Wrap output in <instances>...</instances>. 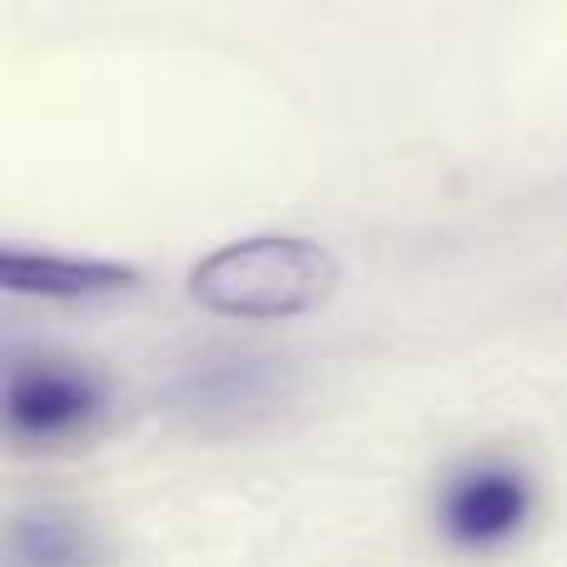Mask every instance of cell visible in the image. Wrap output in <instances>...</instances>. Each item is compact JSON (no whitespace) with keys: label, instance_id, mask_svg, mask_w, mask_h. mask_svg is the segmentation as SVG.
I'll return each mask as SVG.
<instances>
[{"label":"cell","instance_id":"cell-2","mask_svg":"<svg viewBox=\"0 0 567 567\" xmlns=\"http://www.w3.org/2000/svg\"><path fill=\"white\" fill-rule=\"evenodd\" d=\"M105 379L65 353H20L6 369V439L16 453H60L105 419Z\"/></svg>","mask_w":567,"mask_h":567},{"label":"cell","instance_id":"cell-1","mask_svg":"<svg viewBox=\"0 0 567 567\" xmlns=\"http://www.w3.org/2000/svg\"><path fill=\"white\" fill-rule=\"evenodd\" d=\"M333 284H339V265L323 245L293 235H259L199 259L189 275V299L219 319L269 323L313 313L319 303H329Z\"/></svg>","mask_w":567,"mask_h":567},{"label":"cell","instance_id":"cell-3","mask_svg":"<svg viewBox=\"0 0 567 567\" xmlns=\"http://www.w3.org/2000/svg\"><path fill=\"white\" fill-rule=\"evenodd\" d=\"M533 513H538L533 473L503 453L463 458L458 468L443 473L433 493V528L453 553H468V558L508 553L533 528Z\"/></svg>","mask_w":567,"mask_h":567},{"label":"cell","instance_id":"cell-6","mask_svg":"<svg viewBox=\"0 0 567 567\" xmlns=\"http://www.w3.org/2000/svg\"><path fill=\"white\" fill-rule=\"evenodd\" d=\"M0 279L10 293H30V299H105V293L135 289L140 275L130 265H110V259H65V255H35V249L10 245L0 255Z\"/></svg>","mask_w":567,"mask_h":567},{"label":"cell","instance_id":"cell-4","mask_svg":"<svg viewBox=\"0 0 567 567\" xmlns=\"http://www.w3.org/2000/svg\"><path fill=\"white\" fill-rule=\"evenodd\" d=\"M284 399H289V369H284V359L239 353V349L205 353L189 369H179L175 383H169V409L205 423V429L249 423L259 413L279 409Z\"/></svg>","mask_w":567,"mask_h":567},{"label":"cell","instance_id":"cell-5","mask_svg":"<svg viewBox=\"0 0 567 567\" xmlns=\"http://www.w3.org/2000/svg\"><path fill=\"white\" fill-rule=\"evenodd\" d=\"M6 563L10 567H100L105 548L85 513L65 503H30L6 528Z\"/></svg>","mask_w":567,"mask_h":567}]
</instances>
